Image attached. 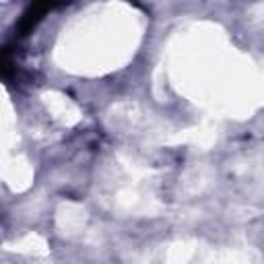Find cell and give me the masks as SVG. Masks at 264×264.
I'll list each match as a JSON object with an SVG mask.
<instances>
[{"instance_id":"cell-1","label":"cell","mask_w":264,"mask_h":264,"mask_svg":"<svg viewBox=\"0 0 264 264\" xmlns=\"http://www.w3.org/2000/svg\"><path fill=\"white\" fill-rule=\"evenodd\" d=\"M50 8H52V4H33V6H29V10L23 15V19L19 23V29H17L19 36H27V33L39 23L41 15L45 13V10H50Z\"/></svg>"}]
</instances>
